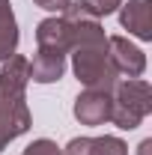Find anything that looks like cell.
Here are the masks:
<instances>
[{
    "label": "cell",
    "mask_w": 152,
    "mask_h": 155,
    "mask_svg": "<svg viewBox=\"0 0 152 155\" xmlns=\"http://www.w3.org/2000/svg\"><path fill=\"white\" fill-rule=\"evenodd\" d=\"M27 84H30V60L12 54L0 63V128L9 140L27 134L33 116L27 107Z\"/></svg>",
    "instance_id": "cell-1"
},
{
    "label": "cell",
    "mask_w": 152,
    "mask_h": 155,
    "mask_svg": "<svg viewBox=\"0 0 152 155\" xmlns=\"http://www.w3.org/2000/svg\"><path fill=\"white\" fill-rule=\"evenodd\" d=\"M152 110V90L143 78H125L111 93V122L122 131H134Z\"/></svg>",
    "instance_id": "cell-2"
},
{
    "label": "cell",
    "mask_w": 152,
    "mask_h": 155,
    "mask_svg": "<svg viewBox=\"0 0 152 155\" xmlns=\"http://www.w3.org/2000/svg\"><path fill=\"white\" fill-rule=\"evenodd\" d=\"M107 51H111V63H114L116 75L140 78L146 72V54L137 45H131L125 36H107Z\"/></svg>",
    "instance_id": "cell-3"
},
{
    "label": "cell",
    "mask_w": 152,
    "mask_h": 155,
    "mask_svg": "<svg viewBox=\"0 0 152 155\" xmlns=\"http://www.w3.org/2000/svg\"><path fill=\"white\" fill-rule=\"evenodd\" d=\"M72 114L81 125H104L111 122V93L104 90H84L75 98Z\"/></svg>",
    "instance_id": "cell-4"
},
{
    "label": "cell",
    "mask_w": 152,
    "mask_h": 155,
    "mask_svg": "<svg viewBox=\"0 0 152 155\" xmlns=\"http://www.w3.org/2000/svg\"><path fill=\"white\" fill-rule=\"evenodd\" d=\"M36 48L39 51H51V54L69 57L72 33H69V24H66L63 15H51V18L39 21V27H36Z\"/></svg>",
    "instance_id": "cell-5"
},
{
    "label": "cell",
    "mask_w": 152,
    "mask_h": 155,
    "mask_svg": "<svg viewBox=\"0 0 152 155\" xmlns=\"http://www.w3.org/2000/svg\"><path fill=\"white\" fill-rule=\"evenodd\" d=\"M119 24L140 42L152 39V0H128L119 6Z\"/></svg>",
    "instance_id": "cell-6"
},
{
    "label": "cell",
    "mask_w": 152,
    "mask_h": 155,
    "mask_svg": "<svg viewBox=\"0 0 152 155\" xmlns=\"http://www.w3.org/2000/svg\"><path fill=\"white\" fill-rule=\"evenodd\" d=\"M66 72V57L63 54H51V51H39L36 48V57L30 60V81L36 84H54L60 81Z\"/></svg>",
    "instance_id": "cell-7"
},
{
    "label": "cell",
    "mask_w": 152,
    "mask_h": 155,
    "mask_svg": "<svg viewBox=\"0 0 152 155\" xmlns=\"http://www.w3.org/2000/svg\"><path fill=\"white\" fill-rule=\"evenodd\" d=\"M90 155H128V146L122 137L104 134V137H93L90 143Z\"/></svg>",
    "instance_id": "cell-8"
},
{
    "label": "cell",
    "mask_w": 152,
    "mask_h": 155,
    "mask_svg": "<svg viewBox=\"0 0 152 155\" xmlns=\"http://www.w3.org/2000/svg\"><path fill=\"white\" fill-rule=\"evenodd\" d=\"M24 155H63V149H60L54 140H48V137H39V140H33V143L24 149Z\"/></svg>",
    "instance_id": "cell-9"
},
{
    "label": "cell",
    "mask_w": 152,
    "mask_h": 155,
    "mask_svg": "<svg viewBox=\"0 0 152 155\" xmlns=\"http://www.w3.org/2000/svg\"><path fill=\"white\" fill-rule=\"evenodd\" d=\"M87 6H90V12L98 15V18H107V15H114L116 9L122 6V0H84Z\"/></svg>",
    "instance_id": "cell-10"
},
{
    "label": "cell",
    "mask_w": 152,
    "mask_h": 155,
    "mask_svg": "<svg viewBox=\"0 0 152 155\" xmlns=\"http://www.w3.org/2000/svg\"><path fill=\"white\" fill-rule=\"evenodd\" d=\"M39 9H45V12H54V15H63L66 9H69V3L72 0H33Z\"/></svg>",
    "instance_id": "cell-11"
},
{
    "label": "cell",
    "mask_w": 152,
    "mask_h": 155,
    "mask_svg": "<svg viewBox=\"0 0 152 155\" xmlns=\"http://www.w3.org/2000/svg\"><path fill=\"white\" fill-rule=\"evenodd\" d=\"M9 21H15L12 3H9V0H0V27H3V24H9Z\"/></svg>",
    "instance_id": "cell-12"
},
{
    "label": "cell",
    "mask_w": 152,
    "mask_h": 155,
    "mask_svg": "<svg viewBox=\"0 0 152 155\" xmlns=\"http://www.w3.org/2000/svg\"><path fill=\"white\" fill-rule=\"evenodd\" d=\"M137 155H152V137H146V140L137 146Z\"/></svg>",
    "instance_id": "cell-13"
},
{
    "label": "cell",
    "mask_w": 152,
    "mask_h": 155,
    "mask_svg": "<svg viewBox=\"0 0 152 155\" xmlns=\"http://www.w3.org/2000/svg\"><path fill=\"white\" fill-rule=\"evenodd\" d=\"M9 143H12V140H9V137L3 134V128H0V152H3V149H6V146H9Z\"/></svg>",
    "instance_id": "cell-14"
}]
</instances>
